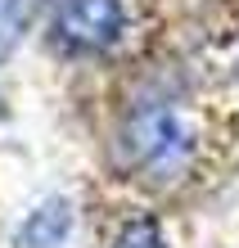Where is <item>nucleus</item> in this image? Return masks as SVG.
<instances>
[{"instance_id": "20e7f679", "label": "nucleus", "mask_w": 239, "mask_h": 248, "mask_svg": "<svg viewBox=\"0 0 239 248\" xmlns=\"http://www.w3.org/2000/svg\"><path fill=\"white\" fill-rule=\"evenodd\" d=\"M27 27V0H0V63L18 50Z\"/></svg>"}, {"instance_id": "f257e3e1", "label": "nucleus", "mask_w": 239, "mask_h": 248, "mask_svg": "<svg viewBox=\"0 0 239 248\" xmlns=\"http://www.w3.org/2000/svg\"><path fill=\"white\" fill-rule=\"evenodd\" d=\"M122 0H50V32L72 54H99L122 36Z\"/></svg>"}, {"instance_id": "7ed1b4c3", "label": "nucleus", "mask_w": 239, "mask_h": 248, "mask_svg": "<svg viewBox=\"0 0 239 248\" xmlns=\"http://www.w3.org/2000/svg\"><path fill=\"white\" fill-rule=\"evenodd\" d=\"M72 230V208L68 199H46L41 208L18 226V248H59Z\"/></svg>"}, {"instance_id": "39448f33", "label": "nucleus", "mask_w": 239, "mask_h": 248, "mask_svg": "<svg viewBox=\"0 0 239 248\" xmlns=\"http://www.w3.org/2000/svg\"><path fill=\"white\" fill-rule=\"evenodd\" d=\"M113 248H167V244H162V230L154 217H131Z\"/></svg>"}, {"instance_id": "f03ea898", "label": "nucleus", "mask_w": 239, "mask_h": 248, "mask_svg": "<svg viewBox=\"0 0 239 248\" xmlns=\"http://www.w3.org/2000/svg\"><path fill=\"white\" fill-rule=\"evenodd\" d=\"M127 154L136 167H172L176 154L185 149V136L167 108H140L127 122Z\"/></svg>"}]
</instances>
